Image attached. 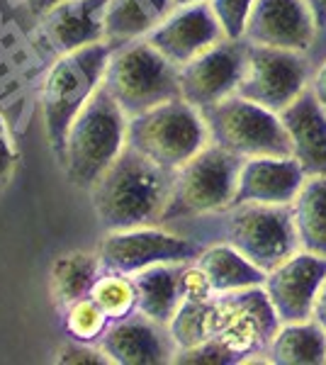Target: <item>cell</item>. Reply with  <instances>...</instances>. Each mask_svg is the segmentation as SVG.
I'll use <instances>...</instances> for the list:
<instances>
[{
  "instance_id": "obj_1",
  "label": "cell",
  "mask_w": 326,
  "mask_h": 365,
  "mask_svg": "<svg viewBox=\"0 0 326 365\" xmlns=\"http://www.w3.org/2000/svg\"><path fill=\"white\" fill-rule=\"evenodd\" d=\"M168 229H175L203 246L215 241L234 246L265 273L300 251L290 205H229Z\"/></svg>"
},
{
  "instance_id": "obj_2",
  "label": "cell",
  "mask_w": 326,
  "mask_h": 365,
  "mask_svg": "<svg viewBox=\"0 0 326 365\" xmlns=\"http://www.w3.org/2000/svg\"><path fill=\"white\" fill-rule=\"evenodd\" d=\"M173 185V170H165L132 146L91 187L93 210L105 232L161 225Z\"/></svg>"
},
{
  "instance_id": "obj_3",
  "label": "cell",
  "mask_w": 326,
  "mask_h": 365,
  "mask_svg": "<svg viewBox=\"0 0 326 365\" xmlns=\"http://www.w3.org/2000/svg\"><path fill=\"white\" fill-rule=\"evenodd\" d=\"M127 127L129 117L108 93V88L100 86L66 132L58 163L68 182L91 190L100 175L115 163V158L127 149Z\"/></svg>"
},
{
  "instance_id": "obj_4",
  "label": "cell",
  "mask_w": 326,
  "mask_h": 365,
  "mask_svg": "<svg viewBox=\"0 0 326 365\" xmlns=\"http://www.w3.org/2000/svg\"><path fill=\"white\" fill-rule=\"evenodd\" d=\"M110 42H98L83 49L61 54L49 68L41 86V117L49 149L56 158L63 154V141L71 122L78 117L86 103L103 86L105 68L112 56Z\"/></svg>"
},
{
  "instance_id": "obj_5",
  "label": "cell",
  "mask_w": 326,
  "mask_h": 365,
  "mask_svg": "<svg viewBox=\"0 0 326 365\" xmlns=\"http://www.w3.org/2000/svg\"><path fill=\"white\" fill-rule=\"evenodd\" d=\"M207 144L212 141L203 110L183 98L129 117L127 146L165 170H178Z\"/></svg>"
},
{
  "instance_id": "obj_6",
  "label": "cell",
  "mask_w": 326,
  "mask_h": 365,
  "mask_svg": "<svg viewBox=\"0 0 326 365\" xmlns=\"http://www.w3.org/2000/svg\"><path fill=\"white\" fill-rule=\"evenodd\" d=\"M241 163L244 158L229 154L217 144H207L200 154L173 170V185L161 227H173L229 207Z\"/></svg>"
},
{
  "instance_id": "obj_7",
  "label": "cell",
  "mask_w": 326,
  "mask_h": 365,
  "mask_svg": "<svg viewBox=\"0 0 326 365\" xmlns=\"http://www.w3.org/2000/svg\"><path fill=\"white\" fill-rule=\"evenodd\" d=\"M103 86L127 117L141 115L161 103L180 98L178 66L146 39L112 49Z\"/></svg>"
},
{
  "instance_id": "obj_8",
  "label": "cell",
  "mask_w": 326,
  "mask_h": 365,
  "mask_svg": "<svg viewBox=\"0 0 326 365\" xmlns=\"http://www.w3.org/2000/svg\"><path fill=\"white\" fill-rule=\"evenodd\" d=\"M210 141L239 158L292 156L287 129L280 115L260 108L241 96H229L222 103L203 110Z\"/></svg>"
},
{
  "instance_id": "obj_9",
  "label": "cell",
  "mask_w": 326,
  "mask_h": 365,
  "mask_svg": "<svg viewBox=\"0 0 326 365\" xmlns=\"http://www.w3.org/2000/svg\"><path fill=\"white\" fill-rule=\"evenodd\" d=\"M277 329L280 319L263 285L224 292L212 299V339L234 351L241 363H268L265 351Z\"/></svg>"
},
{
  "instance_id": "obj_10",
  "label": "cell",
  "mask_w": 326,
  "mask_h": 365,
  "mask_svg": "<svg viewBox=\"0 0 326 365\" xmlns=\"http://www.w3.org/2000/svg\"><path fill=\"white\" fill-rule=\"evenodd\" d=\"M314 61L310 54L248 44L246 68L236 96L280 115L310 88Z\"/></svg>"
},
{
  "instance_id": "obj_11",
  "label": "cell",
  "mask_w": 326,
  "mask_h": 365,
  "mask_svg": "<svg viewBox=\"0 0 326 365\" xmlns=\"http://www.w3.org/2000/svg\"><path fill=\"white\" fill-rule=\"evenodd\" d=\"M200 251L203 244L161 225L108 232L98 246L103 268L124 275H136L161 263L195 261Z\"/></svg>"
},
{
  "instance_id": "obj_12",
  "label": "cell",
  "mask_w": 326,
  "mask_h": 365,
  "mask_svg": "<svg viewBox=\"0 0 326 365\" xmlns=\"http://www.w3.org/2000/svg\"><path fill=\"white\" fill-rule=\"evenodd\" d=\"M248 42L246 39H227L217 42L178 68L180 98L193 108L207 110L234 96L246 68Z\"/></svg>"
},
{
  "instance_id": "obj_13",
  "label": "cell",
  "mask_w": 326,
  "mask_h": 365,
  "mask_svg": "<svg viewBox=\"0 0 326 365\" xmlns=\"http://www.w3.org/2000/svg\"><path fill=\"white\" fill-rule=\"evenodd\" d=\"M326 278V258L297 251L265 273L263 290L280 324L312 319L314 299Z\"/></svg>"
},
{
  "instance_id": "obj_14",
  "label": "cell",
  "mask_w": 326,
  "mask_h": 365,
  "mask_svg": "<svg viewBox=\"0 0 326 365\" xmlns=\"http://www.w3.org/2000/svg\"><path fill=\"white\" fill-rule=\"evenodd\" d=\"M248 44L312 54L317 22L307 0H256L246 22Z\"/></svg>"
},
{
  "instance_id": "obj_15",
  "label": "cell",
  "mask_w": 326,
  "mask_h": 365,
  "mask_svg": "<svg viewBox=\"0 0 326 365\" xmlns=\"http://www.w3.org/2000/svg\"><path fill=\"white\" fill-rule=\"evenodd\" d=\"M144 39L156 51H161L170 63L180 68L210 46L222 42L224 32L219 27L217 17L212 15L210 5L198 3L173 8L161 25L153 27Z\"/></svg>"
},
{
  "instance_id": "obj_16",
  "label": "cell",
  "mask_w": 326,
  "mask_h": 365,
  "mask_svg": "<svg viewBox=\"0 0 326 365\" xmlns=\"http://www.w3.org/2000/svg\"><path fill=\"white\" fill-rule=\"evenodd\" d=\"M98 346L115 365H161L173 363L175 356L168 329L141 312L110 322Z\"/></svg>"
},
{
  "instance_id": "obj_17",
  "label": "cell",
  "mask_w": 326,
  "mask_h": 365,
  "mask_svg": "<svg viewBox=\"0 0 326 365\" xmlns=\"http://www.w3.org/2000/svg\"><path fill=\"white\" fill-rule=\"evenodd\" d=\"M305 178L295 156L244 158L231 205H292Z\"/></svg>"
},
{
  "instance_id": "obj_18",
  "label": "cell",
  "mask_w": 326,
  "mask_h": 365,
  "mask_svg": "<svg viewBox=\"0 0 326 365\" xmlns=\"http://www.w3.org/2000/svg\"><path fill=\"white\" fill-rule=\"evenodd\" d=\"M110 0H61L41 15V34L58 56L105 42V10Z\"/></svg>"
},
{
  "instance_id": "obj_19",
  "label": "cell",
  "mask_w": 326,
  "mask_h": 365,
  "mask_svg": "<svg viewBox=\"0 0 326 365\" xmlns=\"http://www.w3.org/2000/svg\"><path fill=\"white\" fill-rule=\"evenodd\" d=\"M280 120L302 170L307 175H326V110L310 88L282 110Z\"/></svg>"
},
{
  "instance_id": "obj_20",
  "label": "cell",
  "mask_w": 326,
  "mask_h": 365,
  "mask_svg": "<svg viewBox=\"0 0 326 365\" xmlns=\"http://www.w3.org/2000/svg\"><path fill=\"white\" fill-rule=\"evenodd\" d=\"M170 10L173 0H110L105 10V42L122 46L144 39Z\"/></svg>"
},
{
  "instance_id": "obj_21",
  "label": "cell",
  "mask_w": 326,
  "mask_h": 365,
  "mask_svg": "<svg viewBox=\"0 0 326 365\" xmlns=\"http://www.w3.org/2000/svg\"><path fill=\"white\" fill-rule=\"evenodd\" d=\"M195 261L205 270L215 295L258 287L265 280V270H260L256 263L248 261L244 253H239L234 246L219 244V241L203 246V251H200V256Z\"/></svg>"
},
{
  "instance_id": "obj_22",
  "label": "cell",
  "mask_w": 326,
  "mask_h": 365,
  "mask_svg": "<svg viewBox=\"0 0 326 365\" xmlns=\"http://www.w3.org/2000/svg\"><path fill=\"white\" fill-rule=\"evenodd\" d=\"M136 287V312L168 327L180 307V263H161L132 275Z\"/></svg>"
},
{
  "instance_id": "obj_23",
  "label": "cell",
  "mask_w": 326,
  "mask_h": 365,
  "mask_svg": "<svg viewBox=\"0 0 326 365\" xmlns=\"http://www.w3.org/2000/svg\"><path fill=\"white\" fill-rule=\"evenodd\" d=\"M265 358L272 365H324L326 329L317 319L280 324Z\"/></svg>"
},
{
  "instance_id": "obj_24",
  "label": "cell",
  "mask_w": 326,
  "mask_h": 365,
  "mask_svg": "<svg viewBox=\"0 0 326 365\" xmlns=\"http://www.w3.org/2000/svg\"><path fill=\"white\" fill-rule=\"evenodd\" d=\"M105 273L98 251L61 253L49 270V292L58 309H66L76 299L91 295L93 285Z\"/></svg>"
},
{
  "instance_id": "obj_25",
  "label": "cell",
  "mask_w": 326,
  "mask_h": 365,
  "mask_svg": "<svg viewBox=\"0 0 326 365\" xmlns=\"http://www.w3.org/2000/svg\"><path fill=\"white\" fill-rule=\"evenodd\" d=\"M290 212L300 249L326 258V175H307Z\"/></svg>"
},
{
  "instance_id": "obj_26",
  "label": "cell",
  "mask_w": 326,
  "mask_h": 365,
  "mask_svg": "<svg viewBox=\"0 0 326 365\" xmlns=\"http://www.w3.org/2000/svg\"><path fill=\"white\" fill-rule=\"evenodd\" d=\"M212 299H203V302L183 299L180 302L173 319L165 327L170 334V341L175 344V351L193 349V346L212 339Z\"/></svg>"
},
{
  "instance_id": "obj_27",
  "label": "cell",
  "mask_w": 326,
  "mask_h": 365,
  "mask_svg": "<svg viewBox=\"0 0 326 365\" xmlns=\"http://www.w3.org/2000/svg\"><path fill=\"white\" fill-rule=\"evenodd\" d=\"M91 297L96 299L98 307L108 314L110 322L122 319V317L136 312V287H134L132 275L105 270L96 285H93Z\"/></svg>"
},
{
  "instance_id": "obj_28",
  "label": "cell",
  "mask_w": 326,
  "mask_h": 365,
  "mask_svg": "<svg viewBox=\"0 0 326 365\" xmlns=\"http://www.w3.org/2000/svg\"><path fill=\"white\" fill-rule=\"evenodd\" d=\"M63 312V327H66L68 336L76 341H86V344H98L103 331L108 329V314L98 307V302L91 295L76 299Z\"/></svg>"
},
{
  "instance_id": "obj_29",
  "label": "cell",
  "mask_w": 326,
  "mask_h": 365,
  "mask_svg": "<svg viewBox=\"0 0 326 365\" xmlns=\"http://www.w3.org/2000/svg\"><path fill=\"white\" fill-rule=\"evenodd\" d=\"M256 0H207L227 39H244L246 22Z\"/></svg>"
},
{
  "instance_id": "obj_30",
  "label": "cell",
  "mask_w": 326,
  "mask_h": 365,
  "mask_svg": "<svg viewBox=\"0 0 326 365\" xmlns=\"http://www.w3.org/2000/svg\"><path fill=\"white\" fill-rule=\"evenodd\" d=\"M173 363L180 365H239L241 358L234 351H229L222 341L207 339L203 344L193 346V349L175 351Z\"/></svg>"
},
{
  "instance_id": "obj_31",
  "label": "cell",
  "mask_w": 326,
  "mask_h": 365,
  "mask_svg": "<svg viewBox=\"0 0 326 365\" xmlns=\"http://www.w3.org/2000/svg\"><path fill=\"white\" fill-rule=\"evenodd\" d=\"M180 297L198 299V302L215 297V290H212L205 270L198 266V261L180 263Z\"/></svg>"
},
{
  "instance_id": "obj_32",
  "label": "cell",
  "mask_w": 326,
  "mask_h": 365,
  "mask_svg": "<svg viewBox=\"0 0 326 365\" xmlns=\"http://www.w3.org/2000/svg\"><path fill=\"white\" fill-rule=\"evenodd\" d=\"M56 363L71 365H108L110 358L98 344H86V341H71L56 351Z\"/></svg>"
},
{
  "instance_id": "obj_33",
  "label": "cell",
  "mask_w": 326,
  "mask_h": 365,
  "mask_svg": "<svg viewBox=\"0 0 326 365\" xmlns=\"http://www.w3.org/2000/svg\"><path fill=\"white\" fill-rule=\"evenodd\" d=\"M17 166V146L5 117L0 115V197L5 195Z\"/></svg>"
},
{
  "instance_id": "obj_34",
  "label": "cell",
  "mask_w": 326,
  "mask_h": 365,
  "mask_svg": "<svg viewBox=\"0 0 326 365\" xmlns=\"http://www.w3.org/2000/svg\"><path fill=\"white\" fill-rule=\"evenodd\" d=\"M310 91L314 93V98L322 103V108L326 110V58L314 66L312 81H310Z\"/></svg>"
},
{
  "instance_id": "obj_35",
  "label": "cell",
  "mask_w": 326,
  "mask_h": 365,
  "mask_svg": "<svg viewBox=\"0 0 326 365\" xmlns=\"http://www.w3.org/2000/svg\"><path fill=\"white\" fill-rule=\"evenodd\" d=\"M307 5H310L314 22H317V44H314V49H317L326 39V0H307ZM314 49H312V54H314Z\"/></svg>"
},
{
  "instance_id": "obj_36",
  "label": "cell",
  "mask_w": 326,
  "mask_h": 365,
  "mask_svg": "<svg viewBox=\"0 0 326 365\" xmlns=\"http://www.w3.org/2000/svg\"><path fill=\"white\" fill-rule=\"evenodd\" d=\"M312 319H317V322L326 329V278H324V282H322V287H319L317 299H314Z\"/></svg>"
},
{
  "instance_id": "obj_37",
  "label": "cell",
  "mask_w": 326,
  "mask_h": 365,
  "mask_svg": "<svg viewBox=\"0 0 326 365\" xmlns=\"http://www.w3.org/2000/svg\"><path fill=\"white\" fill-rule=\"evenodd\" d=\"M17 3L25 5V8H27L32 15L41 17V15L46 13V10H51V8H54V5L61 3V0H17Z\"/></svg>"
},
{
  "instance_id": "obj_38",
  "label": "cell",
  "mask_w": 326,
  "mask_h": 365,
  "mask_svg": "<svg viewBox=\"0 0 326 365\" xmlns=\"http://www.w3.org/2000/svg\"><path fill=\"white\" fill-rule=\"evenodd\" d=\"M198 3H207V0H173V8H183V5H198Z\"/></svg>"
}]
</instances>
